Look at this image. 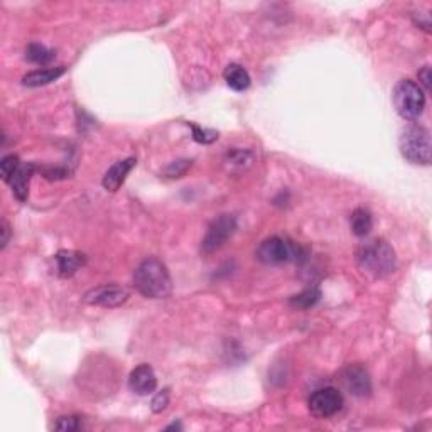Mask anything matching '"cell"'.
Instances as JSON below:
<instances>
[{
    "instance_id": "6da1fadb",
    "label": "cell",
    "mask_w": 432,
    "mask_h": 432,
    "mask_svg": "<svg viewBox=\"0 0 432 432\" xmlns=\"http://www.w3.org/2000/svg\"><path fill=\"white\" fill-rule=\"evenodd\" d=\"M133 285L149 299H166L172 292L167 267L159 258L149 257L133 270Z\"/></svg>"
},
{
    "instance_id": "7a4b0ae2",
    "label": "cell",
    "mask_w": 432,
    "mask_h": 432,
    "mask_svg": "<svg viewBox=\"0 0 432 432\" xmlns=\"http://www.w3.org/2000/svg\"><path fill=\"white\" fill-rule=\"evenodd\" d=\"M356 260L361 270L373 277H387L397 270L395 250L383 238L363 243L356 252Z\"/></svg>"
},
{
    "instance_id": "3957f363",
    "label": "cell",
    "mask_w": 432,
    "mask_h": 432,
    "mask_svg": "<svg viewBox=\"0 0 432 432\" xmlns=\"http://www.w3.org/2000/svg\"><path fill=\"white\" fill-rule=\"evenodd\" d=\"M399 147L408 163L420 164V166H429L431 164V132L426 127H422V125L414 124L404 128L399 140Z\"/></svg>"
},
{
    "instance_id": "277c9868",
    "label": "cell",
    "mask_w": 432,
    "mask_h": 432,
    "mask_svg": "<svg viewBox=\"0 0 432 432\" xmlns=\"http://www.w3.org/2000/svg\"><path fill=\"white\" fill-rule=\"evenodd\" d=\"M392 98L397 113L404 120H417L426 108V92L412 80H400Z\"/></svg>"
},
{
    "instance_id": "5b68a950",
    "label": "cell",
    "mask_w": 432,
    "mask_h": 432,
    "mask_svg": "<svg viewBox=\"0 0 432 432\" xmlns=\"http://www.w3.org/2000/svg\"><path fill=\"white\" fill-rule=\"evenodd\" d=\"M257 258L265 265H279L289 260H297V258H304L301 254L299 247L292 245V243L284 240L281 237H270L265 238L264 242L258 245L257 249Z\"/></svg>"
},
{
    "instance_id": "8992f818",
    "label": "cell",
    "mask_w": 432,
    "mask_h": 432,
    "mask_svg": "<svg viewBox=\"0 0 432 432\" xmlns=\"http://www.w3.org/2000/svg\"><path fill=\"white\" fill-rule=\"evenodd\" d=\"M237 230V219L231 215H219L208 226L201 242V254L211 255L225 247Z\"/></svg>"
},
{
    "instance_id": "52a82bcc",
    "label": "cell",
    "mask_w": 432,
    "mask_h": 432,
    "mask_svg": "<svg viewBox=\"0 0 432 432\" xmlns=\"http://www.w3.org/2000/svg\"><path fill=\"white\" fill-rule=\"evenodd\" d=\"M309 410L314 417L328 419L336 415L343 408V395L333 387H324L313 392L308 400Z\"/></svg>"
},
{
    "instance_id": "ba28073f",
    "label": "cell",
    "mask_w": 432,
    "mask_h": 432,
    "mask_svg": "<svg viewBox=\"0 0 432 432\" xmlns=\"http://www.w3.org/2000/svg\"><path fill=\"white\" fill-rule=\"evenodd\" d=\"M340 380L344 390L353 397H368L372 394V379L370 373L360 363L348 365L340 373Z\"/></svg>"
},
{
    "instance_id": "9c48e42d",
    "label": "cell",
    "mask_w": 432,
    "mask_h": 432,
    "mask_svg": "<svg viewBox=\"0 0 432 432\" xmlns=\"http://www.w3.org/2000/svg\"><path fill=\"white\" fill-rule=\"evenodd\" d=\"M127 289L117 284H105L100 288L90 289L83 296V302L86 304L101 306V308H119L124 302H127Z\"/></svg>"
},
{
    "instance_id": "30bf717a",
    "label": "cell",
    "mask_w": 432,
    "mask_h": 432,
    "mask_svg": "<svg viewBox=\"0 0 432 432\" xmlns=\"http://www.w3.org/2000/svg\"><path fill=\"white\" fill-rule=\"evenodd\" d=\"M128 387L133 394L140 397L154 394L157 388V376L151 365L142 363L133 368L128 375Z\"/></svg>"
},
{
    "instance_id": "8fae6325",
    "label": "cell",
    "mask_w": 432,
    "mask_h": 432,
    "mask_svg": "<svg viewBox=\"0 0 432 432\" xmlns=\"http://www.w3.org/2000/svg\"><path fill=\"white\" fill-rule=\"evenodd\" d=\"M135 163L137 160L133 159V157H128V159L119 160V163H115L113 166H110L108 171L105 172L103 181H101L105 190L110 192L119 191L122 184H124L125 179H127L128 172L132 171L133 166H135Z\"/></svg>"
},
{
    "instance_id": "7c38bea8",
    "label": "cell",
    "mask_w": 432,
    "mask_h": 432,
    "mask_svg": "<svg viewBox=\"0 0 432 432\" xmlns=\"http://www.w3.org/2000/svg\"><path fill=\"white\" fill-rule=\"evenodd\" d=\"M60 277H73L86 264V255L76 250H60L54 257Z\"/></svg>"
},
{
    "instance_id": "4fadbf2b",
    "label": "cell",
    "mask_w": 432,
    "mask_h": 432,
    "mask_svg": "<svg viewBox=\"0 0 432 432\" xmlns=\"http://www.w3.org/2000/svg\"><path fill=\"white\" fill-rule=\"evenodd\" d=\"M36 171H38L36 164H33V163L21 164L17 171H15V174L13 176V179L9 181L14 196L21 203H24L27 199V196H29V183H31V178H33V174Z\"/></svg>"
},
{
    "instance_id": "5bb4252c",
    "label": "cell",
    "mask_w": 432,
    "mask_h": 432,
    "mask_svg": "<svg viewBox=\"0 0 432 432\" xmlns=\"http://www.w3.org/2000/svg\"><path fill=\"white\" fill-rule=\"evenodd\" d=\"M66 73L65 66H56V68H42L34 69V72L24 74L22 78V85L29 86V88H38V86H44L56 81Z\"/></svg>"
},
{
    "instance_id": "9a60e30c",
    "label": "cell",
    "mask_w": 432,
    "mask_h": 432,
    "mask_svg": "<svg viewBox=\"0 0 432 432\" xmlns=\"http://www.w3.org/2000/svg\"><path fill=\"white\" fill-rule=\"evenodd\" d=\"M223 78H225L226 85L233 92H245V90H249L250 83H252V78H250L249 72L242 65H237V63H231V65L226 66Z\"/></svg>"
},
{
    "instance_id": "2e32d148",
    "label": "cell",
    "mask_w": 432,
    "mask_h": 432,
    "mask_svg": "<svg viewBox=\"0 0 432 432\" xmlns=\"http://www.w3.org/2000/svg\"><path fill=\"white\" fill-rule=\"evenodd\" d=\"M349 226L356 237H367L373 229V216L367 208H356L349 218Z\"/></svg>"
},
{
    "instance_id": "e0dca14e",
    "label": "cell",
    "mask_w": 432,
    "mask_h": 432,
    "mask_svg": "<svg viewBox=\"0 0 432 432\" xmlns=\"http://www.w3.org/2000/svg\"><path fill=\"white\" fill-rule=\"evenodd\" d=\"M254 156L250 151H230L225 157V166L229 172L233 174H242L247 169L252 166Z\"/></svg>"
},
{
    "instance_id": "ac0fdd59",
    "label": "cell",
    "mask_w": 432,
    "mask_h": 432,
    "mask_svg": "<svg viewBox=\"0 0 432 432\" xmlns=\"http://www.w3.org/2000/svg\"><path fill=\"white\" fill-rule=\"evenodd\" d=\"M319 299H321V290L316 288H311V289L302 290V292L290 297L289 306L294 309H302V311H306V309L314 308V306L319 302Z\"/></svg>"
},
{
    "instance_id": "d6986e66",
    "label": "cell",
    "mask_w": 432,
    "mask_h": 432,
    "mask_svg": "<svg viewBox=\"0 0 432 432\" xmlns=\"http://www.w3.org/2000/svg\"><path fill=\"white\" fill-rule=\"evenodd\" d=\"M54 58H56V53L53 49L38 44V42H31L26 48V60L34 63V65H48Z\"/></svg>"
},
{
    "instance_id": "ffe728a7",
    "label": "cell",
    "mask_w": 432,
    "mask_h": 432,
    "mask_svg": "<svg viewBox=\"0 0 432 432\" xmlns=\"http://www.w3.org/2000/svg\"><path fill=\"white\" fill-rule=\"evenodd\" d=\"M19 166H21V163H19V157L15 154L6 156L2 160H0V174H2V179L6 181L7 184H9V181L13 179V176L15 174Z\"/></svg>"
},
{
    "instance_id": "44dd1931",
    "label": "cell",
    "mask_w": 432,
    "mask_h": 432,
    "mask_svg": "<svg viewBox=\"0 0 432 432\" xmlns=\"http://www.w3.org/2000/svg\"><path fill=\"white\" fill-rule=\"evenodd\" d=\"M192 131V139L199 144H213L215 140H218V132L211 131V128H201L198 125L190 124Z\"/></svg>"
},
{
    "instance_id": "7402d4cb",
    "label": "cell",
    "mask_w": 432,
    "mask_h": 432,
    "mask_svg": "<svg viewBox=\"0 0 432 432\" xmlns=\"http://www.w3.org/2000/svg\"><path fill=\"white\" fill-rule=\"evenodd\" d=\"M54 429L61 432H76L81 429V420L78 415H63L56 420Z\"/></svg>"
},
{
    "instance_id": "603a6c76",
    "label": "cell",
    "mask_w": 432,
    "mask_h": 432,
    "mask_svg": "<svg viewBox=\"0 0 432 432\" xmlns=\"http://www.w3.org/2000/svg\"><path fill=\"white\" fill-rule=\"evenodd\" d=\"M38 171L44 176L46 179L51 181H58V179H65L68 178L69 171L65 167H51V166H44V167H38Z\"/></svg>"
},
{
    "instance_id": "cb8c5ba5",
    "label": "cell",
    "mask_w": 432,
    "mask_h": 432,
    "mask_svg": "<svg viewBox=\"0 0 432 432\" xmlns=\"http://www.w3.org/2000/svg\"><path fill=\"white\" fill-rule=\"evenodd\" d=\"M192 160H178V163H172L171 166L166 169V174L169 178H181L184 176V172L191 167Z\"/></svg>"
},
{
    "instance_id": "d4e9b609",
    "label": "cell",
    "mask_w": 432,
    "mask_h": 432,
    "mask_svg": "<svg viewBox=\"0 0 432 432\" xmlns=\"http://www.w3.org/2000/svg\"><path fill=\"white\" fill-rule=\"evenodd\" d=\"M167 406H169V390L166 388V390L159 392V394L154 397V400H152V404H151V408H152V412L159 414V412L166 410Z\"/></svg>"
},
{
    "instance_id": "484cf974",
    "label": "cell",
    "mask_w": 432,
    "mask_h": 432,
    "mask_svg": "<svg viewBox=\"0 0 432 432\" xmlns=\"http://www.w3.org/2000/svg\"><path fill=\"white\" fill-rule=\"evenodd\" d=\"M417 85L424 90V92H429L431 90V66H424V68L420 69Z\"/></svg>"
},
{
    "instance_id": "4316f807",
    "label": "cell",
    "mask_w": 432,
    "mask_h": 432,
    "mask_svg": "<svg viewBox=\"0 0 432 432\" xmlns=\"http://www.w3.org/2000/svg\"><path fill=\"white\" fill-rule=\"evenodd\" d=\"M0 233H2V240H0V249H6L7 243H9V238H10V226L9 223L3 219L2 222V226H0Z\"/></svg>"
},
{
    "instance_id": "83f0119b",
    "label": "cell",
    "mask_w": 432,
    "mask_h": 432,
    "mask_svg": "<svg viewBox=\"0 0 432 432\" xmlns=\"http://www.w3.org/2000/svg\"><path fill=\"white\" fill-rule=\"evenodd\" d=\"M171 429H183V426H181V424H171V426L166 427V431H171Z\"/></svg>"
}]
</instances>
